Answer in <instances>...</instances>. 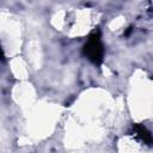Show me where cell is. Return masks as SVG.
Segmentation results:
<instances>
[{
  "instance_id": "6da1fadb",
  "label": "cell",
  "mask_w": 153,
  "mask_h": 153,
  "mask_svg": "<svg viewBox=\"0 0 153 153\" xmlns=\"http://www.w3.org/2000/svg\"><path fill=\"white\" fill-rule=\"evenodd\" d=\"M104 53H105V49L102 42L100 32L93 31L88 36L86 43L82 47V54L93 65H100L104 59Z\"/></svg>"
},
{
  "instance_id": "7a4b0ae2",
  "label": "cell",
  "mask_w": 153,
  "mask_h": 153,
  "mask_svg": "<svg viewBox=\"0 0 153 153\" xmlns=\"http://www.w3.org/2000/svg\"><path fill=\"white\" fill-rule=\"evenodd\" d=\"M133 131H134L135 136L140 141H142L143 143L151 146V143H152V136H151V133L148 131V129L145 126H142V124H134L133 126Z\"/></svg>"
},
{
  "instance_id": "3957f363",
  "label": "cell",
  "mask_w": 153,
  "mask_h": 153,
  "mask_svg": "<svg viewBox=\"0 0 153 153\" xmlns=\"http://www.w3.org/2000/svg\"><path fill=\"white\" fill-rule=\"evenodd\" d=\"M5 61V54H4V50L1 48V44H0V62H4Z\"/></svg>"
}]
</instances>
